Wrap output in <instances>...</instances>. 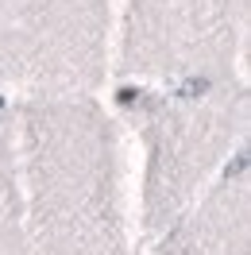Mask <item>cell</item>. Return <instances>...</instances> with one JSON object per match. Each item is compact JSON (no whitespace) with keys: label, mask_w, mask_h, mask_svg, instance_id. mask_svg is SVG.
<instances>
[{"label":"cell","mask_w":251,"mask_h":255,"mask_svg":"<svg viewBox=\"0 0 251 255\" xmlns=\"http://www.w3.org/2000/svg\"><path fill=\"white\" fill-rule=\"evenodd\" d=\"M0 255H127L116 131L89 101H0Z\"/></svg>","instance_id":"1"},{"label":"cell","mask_w":251,"mask_h":255,"mask_svg":"<svg viewBox=\"0 0 251 255\" xmlns=\"http://www.w3.org/2000/svg\"><path fill=\"white\" fill-rule=\"evenodd\" d=\"M124 109L143 147V240L158 244L232 159L244 155L248 81L217 89H127Z\"/></svg>","instance_id":"2"},{"label":"cell","mask_w":251,"mask_h":255,"mask_svg":"<svg viewBox=\"0 0 251 255\" xmlns=\"http://www.w3.org/2000/svg\"><path fill=\"white\" fill-rule=\"evenodd\" d=\"M248 0H127L116 70L127 89L244 81Z\"/></svg>","instance_id":"3"},{"label":"cell","mask_w":251,"mask_h":255,"mask_svg":"<svg viewBox=\"0 0 251 255\" xmlns=\"http://www.w3.org/2000/svg\"><path fill=\"white\" fill-rule=\"evenodd\" d=\"M109 35V0H23L0 23V101H89Z\"/></svg>","instance_id":"4"},{"label":"cell","mask_w":251,"mask_h":255,"mask_svg":"<svg viewBox=\"0 0 251 255\" xmlns=\"http://www.w3.org/2000/svg\"><path fill=\"white\" fill-rule=\"evenodd\" d=\"M248 151L174 221L155 244L158 255H248Z\"/></svg>","instance_id":"5"},{"label":"cell","mask_w":251,"mask_h":255,"mask_svg":"<svg viewBox=\"0 0 251 255\" xmlns=\"http://www.w3.org/2000/svg\"><path fill=\"white\" fill-rule=\"evenodd\" d=\"M19 4H23V0H0V23H4V19L12 16V12H16Z\"/></svg>","instance_id":"6"}]
</instances>
